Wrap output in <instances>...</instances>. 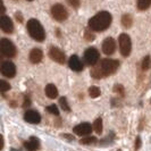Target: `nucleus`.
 <instances>
[{
  "instance_id": "nucleus-21",
  "label": "nucleus",
  "mask_w": 151,
  "mask_h": 151,
  "mask_svg": "<svg viewBox=\"0 0 151 151\" xmlns=\"http://www.w3.org/2000/svg\"><path fill=\"white\" fill-rule=\"evenodd\" d=\"M89 94H90L91 98H98L99 96L101 94V91L99 89L98 86H91L90 89H89Z\"/></svg>"
},
{
  "instance_id": "nucleus-18",
  "label": "nucleus",
  "mask_w": 151,
  "mask_h": 151,
  "mask_svg": "<svg viewBox=\"0 0 151 151\" xmlns=\"http://www.w3.org/2000/svg\"><path fill=\"white\" fill-rule=\"evenodd\" d=\"M122 24H123L124 27L129 29V27L132 26V24H133V18L129 14H125V15H123V17H122Z\"/></svg>"
},
{
  "instance_id": "nucleus-5",
  "label": "nucleus",
  "mask_w": 151,
  "mask_h": 151,
  "mask_svg": "<svg viewBox=\"0 0 151 151\" xmlns=\"http://www.w3.org/2000/svg\"><path fill=\"white\" fill-rule=\"evenodd\" d=\"M119 50H121L122 56L129 57L131 51H132V41L131 38L126 33H123L119 35Z\"/></svg>"
},
{
  "instance_id": "nucleus-25",
  "label": "nucleus",
  "mask_w": 151,
  "mask_h": 151,
  "mask_svg": "<svg viewBox=\"0 0 151 151\" xmlns=\"http://www.w3.org/2000/svg\"><path fill=\"white\" fill-rule=\"evenodd\" d=\"M10 90V84L4 81V80H0V91L1 92H6V91Z\"/></svg>"
},
{
  "instance_id": "nucleus-6",
  "label": "nucleus",
  "mask_w": 151,
  "mask_h": 151,
  "mask_svg": "<svg viewBox=\"0 0 151 151\" xmlns=\"http://www.w3.org/2000/svg\"><path fill=\"white\" fill-rule=\"evenodd\" d=\"M99 58H100V55H99V51L93 48V47H90L88 48L85 51H84V60L88 65L90 66H94L97 65V63L99 61Z\"/></svg>"
},
{
  "instance_id": "nucleus-16",
  "label": "nucleus",
  "mask_w": 151,
  "mask_h": 151,
  "mask_svg": "<svg viewBox=\"0 0 151 151\" xmlns=\"http://www.w3.org/2000/svg\"><path fill=\"white\" fill-rule=\"evenodd\" d=\"M24 147L27 149V151H37L40 148V141H39L38 137L31 136L29 141L24 142Z\"/></svg>"
},
{
  "instance_id": "nucleus-35",
  "label": "nucleus",
  "mask_w": 151,
  "mask_h": 151,
  "mask_svg": "<svg viewBox=\"0 0 151 151\" xmlns=\"http://www.w3.org/2000/svg\"><path fill=\"white\" fill-rule=\"evenodd\" d=\"M64 137H67V139H69V140H74V136L73 135H67V134H65Z\"/></svg>"
},
{
  "instance_id": "nucleus-29",
  "label": "nucleus",
  "mask_w": 151,
  "mask_h": 151,
  "mask_svg": "<svg viewBox=\"0 0 151 151\" xmlns=\"http://www.w3.org/2000/svg\"><path fill=\"white\" fill-rule=\"evenodd\" d=\"M93 38H94V37H93V34L91 33L90 31H86V32H85V39H86L88 41H92Z\"/></svg>"
},
{
  "instance_id": "nucleus-30",
  "label": "nucleus",
  "mask_w": 151,
  "mask_h": 151,
  "mask_svg": "<svg viewBox=\"0 0 151 151\" xmlns=\"http://www.w3.org/2000/svg\"><path fill=\"white\" fill-rule=\"evenodd\" d=\"M31 105V100L29 97H25L24 98V104H23V107H29Z\"/></svg>"
},
{
  "instance_id": "nucleus-22",
  "label": "nucleus",
  "mask_w": 151,
  "mask_h": 151,
  "mask_svg": "<svg viewBox=\"0 0 151 151\" xmlns=\"http://www.w3.org/2000/svg\"><path fill=\"white\" fill-rule=\"evenodd\" d=\"M59 105H60V108L63 110H65V111H69V110H70V108L68 106L67 99L65 98V97H61V98L59 99Z\"/></svg>"
},
{
  "instance_id": "nucleus-8",
  "label": "nucleus",
  "mask_w": 151,
  "mask_h": 151,
  "mask_svg": "<svg viewBox=\"0 0 151 151\" xmlns=\"http://www.w3.org/2000/svg\"><path fill=\"white\" fill-rule=\"evenodd\" d=\"M0 73L6 77H14L16 75V66L12 61H4L0 65Z\"/></svg>"
},
{
  "instance_id": "nucleus-26",
  "label": "nucleus",
  "mask_w": 151,
  "mask_h": 151,
  "mask_svg": "<svg viewBox=\"0 0 151 151\" xmlns=\"http://www.w3.org/2000/svg\"><path fill=\"white\" fill-rule=\"evenodd\" d=\"M141 67H142L143 70H147L148 68L150 67V57L149 56L144 57V59L142 60V64H141Z\"/></svg>"
},
{
  "instance_id": "nucleus-36",
  "label": "nucleus",
  "mask_w": 151,
  "mask_h": 151,
  "mask_svg": "<svg viewBox=\"0 0 151 151\" xmlns=\"http://www.w3.org/2000/svg\"><path fill=\"white\" fill-rule=\"evenodd\" d=\"M27 1H33V0H27Z\"/></svg>"
},
{
  "instance_id": "nucleus-17",
  "label": "nucleus",
  "mask_w": 151,
  "mask_h": 151,
  "mask_svg": "<svg viewBox=\"0 0 151 151\" xmlns=\"http://www.w3.org/2000/svg\"><path fill=\"white\" fill-rule=\"evenodd\" d=\"M45 94L50 99H56L58 97V90L53 84H48L45 86Z\"/></svg>"
},
{
  "instance_id": "nucleus-4",
  "label": "nucleus",
  "mask_w": 151,
  "mask_h": 151,
  "mask_svg": "<svg viewBox=\"0 0 151 151\" xmlns=\"http://www.w3.org/2000/svg\"><path fill=\"white\" fill-rule=\"evenodd\" d=\"M0 53L8 58L15 57L17 53L15 45L8 39H0Z\"/></svg>"
},
{
  "instance_id": "nucleus-11",
  "label": "nucleus",
  "mask_w": 151,
  "mask_h": 151,
  "mask_svg": "<svg viewBox=\"0 0 151 151\" xmlns=\"http://www.w3.org/2000/svg\"><path fill=\"white\" fill-rule=\"evenodd\" d=\"M0 29L4 31L5 33H13L14 31V24L12 19L6 15L0 16Z\"/></svg>"
},
{
  "instance_id": "nucleus-2",
  "label": "nucleus",
  "mask_w": 151,
  "mask_h": 151,
  "mask_svg": "<svg viewBox=\"0 0 151 151\" xmlns=\"http://www.w3.org/2000/svg\"><path fill=\"white\" fill-rule=\"evenodd\" d=\"M111 15L108 12H99L97 15H94L89 21L90 30L94 32H104L109 27L111 24Z\"/></svg>"
},
{
  "instance_id": "nucleus-19",
  "label": "nucleus",
  "mask_w": 151,
  "mask_h": 151,
  "mask_svg": "<svg viewBox=\"0 0 151 151\" xmlns=\"http://www.w3.org/2000/svg\"><path fill=\"white\" fill-rule=\"evenodd\" d=\"M93 129L96 131L97 134H101L102 133V119L99 117L97 118L94 123H93Z\"/></svg>"
},
{
  "instance_id": "nucleus-3",
  "label": "nucleus",
  "mask_w": 151,
  "mask_h": 151,
  "mask_svg": "<svg viewBox=\"0 0 151 151\" xmlns=\"http://www.w3.org/2000/svg\"><path fill=\"white\" fill-rule=\"evenodd\" d=\"M27 31H29V34L31 35V38L38 42H42L45 41V32L43 26L41 25V23L39 22L38 19H34L32 18L27 22Z\"/></svg>"
},
{
  "instance_id": "nucleus-23",
  "label": "nucleus",
  "mask_w": 151,
  "mask_h": 151,
  "mask_svg": "<svg viewBox=\"0 0 151 151\" xmlns=\"http://www.w3.org/2000/svg\"><path fill=\"white\" fill-rule=\"evenodd\" d=\"M97 142V137L96 136H85L81 140V143L82 144H92Z\"/></svg>"
},
{
  "instance_id": "nucleus-33",
  "label": "nucleus",
  "mask_w": 151,
  "mask_h": 151,
  "mask_svg": "<svg viewBox=\"0 0 151 151\" xmlns=\"http://www.w3.org/2000/svg\"><path fill=\"white\" fill-rule=\"evenodd\" d=\"M2 148H4V136L0 134V151L2 150Z\"/></svg>"
},
{
  "instance_id": "nucleus-14",
  "label": "nucleus",
  "mask_w": 151,
  "mask_h": 151,
  "mask_svg": "<svg viewBox=\"0 0 151 151\" xmlns=\"http://www.w3.org/2000/svg\"><path fill=\"white\" fill-rule=\"evenodd\" d=\"M68 65H69V68L73 69L74 72H81L83 69V64L82 61L80 60V58L73 55L70 58H69V61H68Z\"/></svg>"
},
{
  "instance_id": "nucleus-31",
  "label": "nucleus",
  "mask_w": 151,
  "mask_h": 151,
  "mask_svg": "<svg viewBox=\"0 0 151 151\" xmlns=\"http://www.w3.org/2000/svg\"><path fill=\"white\" fill-rule=\"evenodd\" d=\"M5 12H6V7H5V5H4V1L0 0V14H4Z\"/></svg>"
},
{
  "instance_id": "nucleus-13",
  "label": "nucleus",
  "mask_w": 151,
  "mask_h": 151,
  "mask_svg": "<svg viewBox=\"0 0 151 151\" xmlns=\"http://www.w3.org/2000/svg\"><path fill=\"white\" fill-rule=\"evenodd\" d=\"M24 118L31 124H39L41 122V115L35 110H27L24 115Z\"/></svg>"
},
{
  "instance_id": "nucleus-20",
  "label": "nucleus",
  "mask_w": 151,
  "mask_h": 151,
  "mask_svg": "<svg viewBox=\"0 0 151 151\" xmlns=\"http://www.w3.org/2000/svg\"><path fill=\"white\" fill-rule=\"evenodd\" d=\"M151 6V0H137V8L140 10H145Z\"/></svg>"
},
{
  "instance_id": "nucleus-1",
  "label": "nucleus",
  "mask_w": 151,
  "mask_h": 151,
  "mask_svg": "<svg viewBox=\"0 0 151 151\" xmlns=\"http://www.w3.org/2000/svg\"><path fill=\"white\" fill-rule=\"evenodd\" d=\"M119 67V61L115 59H102L91 69V76L93 78H102L114 74Z\"/></svg>"
},
{
  "instance_id": "nucleus-27",
  "label": "nucleus",
  "mask_w": 151,
  "mask_h": 151,
  "mask_svg": "<svg viewBox=\"0 0 151 151\" xmlns=\"http://www.w3.org/2000/svg\"><path fill=\"white\" fill-rule=\"evenodd\" d=\"M114 92H116V93H118L119 96H124V86L121 85V84H117V85H115L114 86Z\"/></svg>"
},
{
  "instance_id": "nucleus-32",
  "label": "nucleus",
  "mask_w": 151,
  "mask_h": 151,
  "mask_svg": "<svg viewBox=\"0 0 151 151\" xmlns=\"http://www.w3.org/2000/svg\"><path fill=\"white\" fill-rule=\"evenodd\" d=\"M140 145H141V139H140V136H137V137H136V141H135V149L136 150H139V149H140Z\"/></svg>"
},
{
  "instance_id": "nucleus-7",
  "label": "nucleus",
  "mask_w": 151,
  "mask_h": 151,
  "mask_svg": "<svg viewBox=\"0 0 151 151\" xmlns=\"http://www.w3.org/2000/svg\"><path fill=\"white\" fill-rule=\"evenodd\" d=\"M51 15L58 22H64L68 17V13L66 8L60 4H56L51 7Z\"/></svg>"
},
{
  "instance_id": "nucleus-9",
  "label": "nucleus",
  "mask_w": 151,
  "mask_h": 151,
  "mask_svg": "<svg viewBox=\"0 0 151 151\" xmlns=\"http://www.w3.org/2000/svg\"><path fill=\"white\" fill-rule=\"evenodd\" d=\"M49 57L58 64H65V61H66L65 53L63 52L60 49H58L57 47H51L49 49Z\"/></svg>"
},
{
  "instance_id": "nucleus-12",
  "label": "nucleus",
  "mask_w": 151,
  "mask_h": 151,
  "mask_svg": "<svg viewBox=\"0 0 151 151\" xmlns=\"http://www.w3.org/2000/svg\"><path fill=\"white\" fill-rule=\"evenodd\" d=\"M116 50V43L113 38H106L102 42V51L108 56L113 55Z\"/></svg>"
},
{
  "instance_id": "nucleus-15",
  "label": "nucleus",
  "mask_w": 151,
  "mask_h": 151,
  "mask_svg": "<svg viewBox=\"0 0 151 151\" xmlns=\"http://www.w3.org/2000/svg\"><path fill=\"white\" fill-rule=\"evenodd\" d=\"M43 58V52L41 49L34 48L30 51V61L32 64H39Z\"/></svg>"
},
{
  "instance_id": "nucleus-28",
  "label": "nucleus",
  "mask_w": 151,
  "mask_h": 151,
  "mask_svg": "<svg viewBox=\"0 0 151 151\" xmlns=\"http://www.w3.org/2000/svg\"><path fill=\"white\" fill-rule=\"evenodd\" d=\"M66 1H67L68 5H69V6H72L74 9L80 7V0H66Z\"/></svg>"
},
{
  "instance_id": "nucleus-34",
  "label": "nucleus",
  "mask_w": 151,
  "mask_h": 151,
  "mask_svg": "<svg viewBox=\"0 0 151 151\" xmlns=\"http://www.w3.org/2000/svg\"><path fill=\"white\" fill-rule=\"evenodd\" d=\"M16 18L18 19V22L19 23L23 22V17H22V15H21V13H16Z\"/></svg>"
},
{
  "instance_id": "nucleus-10",
  "label": "nucleus",
  "mask_w": 151,
  "mask_h": 151,
  "mask_svg": "<svg viewBox=\"0 0 151 151\" xmlns=\"http://www.w3.org/2000/svg\"><path fill=\"white\" fill-rule=\"evenodd\" d=\"M73 132L78 136H89L92 132V126L89 123H81L73 129Z\"/></svg>"
},
{
  "instance_id": "nucleus-24",
  "label": "nucleus",
  "mask_w": 151,
  "mask_h": 151,
  "mask_svg": "<svg viewBox=\"0 0 151 151\" xmlns=\"http://www.w3.org/2000/svg\"><path fill=\"white\" fill-rule=\"evenodd\" d=\"M47 111L50 114H52L55 116H58L59 115V109H58V107L56 106V105H50V106H48L47 108Z\"/></svg>"
}]
</instances>
